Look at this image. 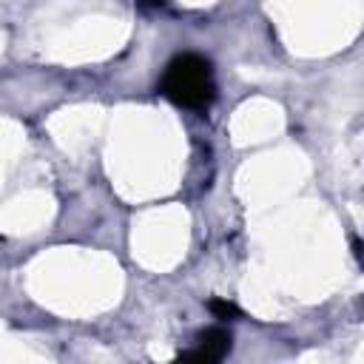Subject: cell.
<instances>
[{"label": "cell", "instance_id": "6da1fadb", "mask_svg": "<svg viewBox=\"0 0 364 364\" xmlns=\"http://www.w3.org/2000/svg\"><path fill=\"white\" fill-rule=\"evenodd\" d=\"M159 91L179 108L188 111H208L216 97V80L213 65L202 54L182 51L176 54L159 80Z\"/></svg>", "mask_w": 364, "mask_h": 364}, {"label": "cell", "instance_id": "7a4b0ae2", "mask_svg": "<svg viewBox=\"0 0 364 364\" xmlns=\"http://www.w3.org/2000/svg\"><path fill=\"white\" fill-rule=\"evenodd\" d=\"M230 353V333L222 327H208L196 336V344L185 350L173 364H222Z\"/></svg>", "mask_w": 364, "mask_h": 364}, {"label": "cell", "instance_id": "3957f363", "mask_svg": "<svg viewBox=\"0 0 364 364\" xmlns=\"http://www.w3.org/2000/svg\"><path fill=\"white\" fill-rule=\"evenodd\" d=\"M208 310H210L213 318H219V321H233V318L242 316V310H239L233 301H228V299H210V301H208Z\"/></svg>", "mask_w": 364, "mask_h": 364}]
</instances>
